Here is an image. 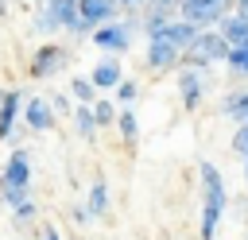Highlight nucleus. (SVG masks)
I'll return each instance as SVG.
<instances>
[{
    "mask_svg": "<svg viewBox=\"0 0 248 240\" xmlns=\"http://www.w3.org/2000/svg\"><path fill=\"white\" fill-rule=\"evenodd\" d=\"M202 240H213L217 236V225L229 209V190L221 182V170L213 163H202Z\"/></svg>",
    "mask_w": 248,
    "mask_h": 240,
    "instance_id": "nucleus-1",
    "label": "nucleus"
},
{
    "mask_svg": "<svg viewBox=\"0 0 248 240\" xmlns=\"http://www.w3.org/2000/svg\"><path fill=\"white\" fill-rule=\"evenodd\" d=\"M93 43L108 54H124L132 46V23L128 19H108V23L93 27Z\"/></svg>",
    "mask_w": 248,
    "mask_h": 240,
    "instance_id": "nucleus-2",
    "label": "nucleus"
},
{
    "mask_svg": "<svg viewBox=\"0 0 248 240\" xmlns=\"http://www.w3.org/2000/svg\"><path fill=\"white\" fill-rule=\"evenodd\" d=\"M225 12H229L225 0H182L178 4V15L190 19L194 27H217Z\"/></svg>",
    "mask_w": 248,
    "mask_h": 240,
    "instance_id": "nucleus-3",
    "label": "nucleus"
},
{
    "mask_svg": "<svg viewBox=\"0 0 248 240\" xmlns=\"http://www.w3.org/2000/svg\"><path fill=\"white\" fill-rule=\"evenodd\" d=\"M66 62H70V50H66V46L43 43V46L31 54V74H35V77H54V74L66 70Z\"/></svg>",
    "mask_w": 248,
    "mask_h": 240,
    "instance_id": "nucleus-4",
    "label": "nucleus"
},
{
    "mask_svg": "<svg viewBox=\"0 0 248 240\" xmlns=\"http://www.w3.org/2000/svg\"><path fill=\"white\" fill-rule=\"evenodd\" d=\"M190 54H198L202 62H225V54H229V39L217 31V27H202L198 31V39L190 43Z\"/></svg>",
    "mask_w": 248,
    "mask_h": 240,
    "instance_id": "nucleus-5",
    "label": "nucleus"
},
{
    "mask_svg": "<svg viewBox=\"0 0 248 240\" xmlns=\"http://www.w3.org/2000/svg\"><path fill=\"white\" fill-rule=\"evenodd\" d=\"M143 58H147L151 70H178V62H182V46H174L167 35H151Z\"/></svg>",
    "mask_w": 248,
    "mask_h": 240,
    "instance_id": "nucleus-6",
    "label": "nucleus"
},
{
    "mask_svg": "<svg viewBox=\"0 0 248 240\" xmlns=\"http://www.w3.org/2000/svg\"><path fill=\"white\" fill-rule=\"evenodd\" d=\"M178 97L186 108H198L202 97H205V70H194V66H178Z\"/></svg>",
    "mask_w": 248,
    "mask_h": 240,
    "instance_id": "nucleus-7",
    "label": "nucleus"
},
{
    "mask_svg": "<svg viewBox=\"0 0 248 240\" xmlns=\"http://www.w3.org/2000/svg\"><path fill=\"white\" fill-rule=\"evenodd\" d=\"M54 105L46 101V97H31V101H23V124L31 128V132H46V128H54Z\"/></svg>",
    "mask_w": 248,
    "mask_h": 240,
    "instance_id": "nucleus-8",
    "label": "nucleus"
},
{
    "mask_svg": "<svg viewBox=\"0 0 248 240\" xmlns=\"http://www.w3.org/2000/svg\"><path fill=\"white\" fill-rule=\"evenodd\" d=\"M89 77H93V85H97L101 93H112V89L120 85V77H124V66H120L116 54H108V58H101V62L89 70Z\"/></svg>",
    "mask_w": 248,
    "mask_h": 240,
    "instance_id": "nucleus-9",
    "label": "nucleus"
},
{
    "mask_svg": "<svg viewBox=\"0 0 248 240\" xmlns=\"http://www.w3.org/2000/svg\"><path fill=\"white\" fill-rule=\"evenodd\" d=\"M0 182H4V186H19V190L31 186V159H27V151H12V155H8Z\"/></svg>",
    "mask_w": 248,
    "mask_h": 240,
    "instance_id": "nucleus-10",
    "label": "nucleus"
},
{
    "mask_svg": "<svg viewBox=\"0 0 248 240\" xmlns=\"http://www.w3.org/2000/svg\"><path fill=\"white\" fill-rule=\"evenodd\" d=\"M16 120H23V93L19 89H4V101H0V139L12 135Z\"/></svg>",
    "mask_w": 248,
    "mask_h": 240,
    "instance_id": "nucleus-11",
    "label": "nucleus"
},
{
    "mask_svg": "<svg viewBox=\"0 0 248 240\" xmlns=\"http://www.w3.org/2000/svg\"><path fill=\"white\" fill-rule=\"evenodd\" d=\"M217 31L229 39V46H240V43H248V15H240L236 8H229V12L221 15Z\"/></svg>",
    "mask_w": 248,
    "mask_h": 240,
    "instance_id": "nucleus-12",
    "label": "nucleus"
},
{
    "mask_svg": "<svg viewBox=\"0 0 248 240\" xmlns=\"http://www.w3.org/2000/svg\"><path fill=\"white\" fill-rule=\"evenodd\" d=\"M78 15L89 19L93 27H101V23L116 19V0H78Z\"/></svg>",
    "mask_w": 248,
    "mask_h": 240,
    "instance_id": "nucleus-13",
    "label": "nucleus"
},
{
    "mask_svg": "<svg viewBox=\"0 0 248 240\" xmlns=\"http://www.w3.org/2000/svg\"><path fill=\"white\" fill-rule=\"evenodd\" d=\"M74 128H78V135L85 139V143H93L97 139V132H101V124H97V116H93V105H74Z\"/></svg>",
    "mask_w": 248,
    "mask_h": 240,
    "instance_id": "nucleus-14",
    "label": "nucleus"
},
{
    "mask_svg": "<svg viewBox=\"0 0 248 240\" xmlns=\"http://www.w3.org/2000/svg\"><path fill=\"white\" fill-rule=\"evenodd\" d=\"M198 31H202V27H194L190 19H182V15H178V19H170V23H167V31H163V35H167V39H170L174 46L190 50V43L198 39Z\"/></svg>",
    "mask_w": 248,
    "mask_h": 240,
    "instance_id": "nucleus-15",
    "label": "nucleus"
},
{
    "mask_svg": "<svg viewBox=\"0 0 248 240\" xmlns=\"http://www.w3.org/2000/svg\"><path fill=\"white\" fill-rule=\"evenodd\" d=\"M70 97H74L78 105H93V101L101 97V89H97L93 77L85 74V77H74V81H70Z\"/></svg>",
    "mask_w": 248,
    "mask_h": 240,
    "instance_id": "nucleus-16",
    "label": "nucleus"
},
{
    "mask_svg": "<svg viewBox=\"0 0 248 240\" xmlns=\"http://www.w3.org/2000/svg\"><path fill=\"white\" fill-rule=\"evenodd\" d=\"M116 128H120L124 143H136V135H140V116H136V108H132V105H124V108L116 112Z\"/></svg>",
    "mask_w": 248,
    "mask_h": 240,
    "instance_id": "nucleus-17",
    "label": "nucleus"
},
{
    "mask_svg": "<svg viewBox=\"0 0 248 240\" xmlns=\"http://www.w3.org/2000/svg\"><path fill=\"white\" fill-rule=\"evenodd\" d=\"M221 112H225V116H232V120H248V89L229 93V97L221 101Z\"/></svg>",
    "mask_w": 248,
    "mask_h": 240,
    "instance_id": "nucleus-18",
    "label": "nucleus"
},
{
    "mask_svg": "<svg viewBox=\"0 0 248 240\" xmlns=\"http://www.w3.org/2000/svg\"><path fill=\"white\" fill-rule=\"evenodd\" d=\"M85 205H89V213H93V217H105V213H108V186H105V182H93V186H89Z\"/></svg>",
    "mask_w": 248,
    "mask_h": 240,
    "instance_id": "nucleus-19",
    "label": "nucleus"
},
{
    "mask_svg": "<svg viewBox=\"0 0 248 240\" xmlns=\"http://www.w3.org/2000/svg\"><path fill=\"white\" fill-rule=\"evenodd\" d=\"M225 66H229L232 74L248 77V43H240V46H229V54H225Z\"/></svg>",
    "mask_w": 248,
    "mask_h": 240,
    "instance_id": "nucleus-20",
    "label": "nucleus"
},
{
    "mask_svg": "<svg viewBox=\"0 0 248 240\" xmlns=\"http://www.w3.org/2000/svg\"><path fill=\"white\" fill-rule=\"evenodd\" d=\"M116 112H120V108H116V105H112V101H108L105 93H101V97L93 101V116H97V124H101V128L116 124Z\"/></svg>",
    "mask_w": 248,
    "mask_h": 240,
    "instance_id": "nucleus-21",
    "label": "nucleus"
},
{
    "mask_svg": "<svg viewBox=\"0 0 248 240\" xmlns=\"http://www.w3.org/2000/svg\"><path fill=\"white\" fill-rule=\"evenodd\" d=\"M112 93H116V101H120V105H132V101L140 97V81H128V77H120V85H116Z\"/></svg>",
    "mask_w": 248,
    "mask_h": 240,
    "instance_id": "nucleus-22",
    "label": "nucleus"
},
{
    "mask_svg": "<svg viewBox=\"0 0 248 240\" xmlns=\"http://www.w3.org/2000/svg\"><path fill=\"white\" fill-rule=\"evenodd\" d=\"M232 151L240 159H248V120H240V128L232 132Z\"/></svg>",
    "mask_w": 248,
    "mask_h": 240,
    "instance_id": "nucleus-23",
    "label": "nucleus"
},
{
    "mask_svg": "<svg viewBox=\"0 0 248 240\" xmlns=\"http://www.w3.org/2000/svg\"><path fill=\"white\" fill-rule=\"evenodd\" d=\"M58 27H62V23H58V19L50 15V8H43V12L35 15V31H43V35H50V31H58Z\"/></svg>",
    "mask_w": 248,
    "mask_h": 240,
    "instance_id": "nucleus-24",
    "label": "nucleus"
},
{
    "mask_svg": "<svg viewBox=\"0 0 248 240\" xmlns=\"http://www.w3.org/2000/svg\"><path fill=\"white\" fill-rule=\"evenodd\" d=\"M0 197H4V205L12 209V205H19V201L27 197V190H19V186H4V182H0Z\"/></svg>",
    "mask_w": 248,
    "mask_h": 240,
    "instance_id": "nucleus-25",
    "label": "nucleus"
},
{
    "mask_svg": "<svg viewBox=\"0 0 248 240\" xmlns=\"http://www.w3.org/2000/svg\"><path fill=\"white\" fill-rule=\"evenodd\" d=\"M12 217H16L19 225H23V221H31V217H35V201H31V197H23L19 205H12Z\"/></svg>",
    "mask_w": 248,
    "mask_h": 240,
    "instance_id": "nucleus-26",
    "label": "nucleus"
},
{
    "mask_svg": "<svg viewBox=\"0 0 248 240\" xmlns=\"http://www.w3.org/2000/svg\"><path fill=\"white\" fill-rule=\"evenodd\" d=\"M50 105H54V112H74V105H78V101H74V97H66V93H54V97H50Z\"/></svg>",
    "mask_w": 248,
    "mask_h": 240,
    "instance_id": "nucleus-27",
    "label": "nucleus"
},
{
    "mask_svg": "<svg viewBox=\"0 0 248 240\" xmlns=\"http://www.w3.org/2000/svg\"><path fill=\"white\" fill-rule=\"evenodd\" d=\"M70 217H74V225H85V221H93L89 205H74V209H70Z\"/></svg>",
    "mask_w": 248,
    "mask_h": 240,
    "instance_id": "nucleus-28",
    "label": "nucleus"
},
{
    "mask_svg": "<svg viewBox=\"0 0 248 240\" xmlns=\"http://www.w3.org/2000/svg\"><path fill=\"white\" fill-rule=\"evenodd\" d=\"M39 240H62V236H58V228H43V232H39Z\"/></svg>",
    "mask_w": 248,
    "mask_h": 240,
    "instance_id": "nucleus-29",
    "label": "nucleus"
},
{
    "mask_svg": "<svg viewBox=\"0 0 248 240\" xmlns=\"http://www.w3.org/2000/svg\"><path fill=\"white\" fill-rule=\"evenodd\" d=\"M232 8H236V12H240V15H248V0H236V4H232Z\"/></svg>",
    "mask_w": 248,
    "mask_h": 240,
    "instance_id": "nucleus-30",
    "label": "nucleus"
},
{
    "mask_svg": "<svg viewBox=\"0 0 248 240\" xmlns=\"http://www.w3.org/2000/svg\"><path fill=\"white\" fill-rule=\"evenodd\" d=\"M116 4H124V8H140V4H147V0H116Z\"/></svg>",
    "mask_w": 248,
    "mask_h": 240,
    "instance_id": "nucleus-31",
    "label": "nucleus"
},
{
    "mask_svg": "<svg viewBox=\"0 0 248 240\" xmlns=\"http://www.w3.org/2000/svg\"><path fill=\"white\" fill-rule=\"evenodd\" d=\"M244 182H248V159H244Z\"/></svg>",
    "mask_w": 248,
    "mask_h": 240,
    "instance_id": "nucleus-32",
    "label": "nucleus"
},
{
    "mask_svg": "<svg viewBox=\"0 0 248 240\" xmlns=\"http://www.w3.org/2000/svg\"><path fill=\"white\" fill-rule=\"evenodd\" d=\"M225 4H229V8H232V4H236V0H225Z\"/></svg>",
    "mask_w": 248,
    "mask_h": 240,
    "instance_id": "nucleus-33",
    "label": "nucleus"
},
{
    "mask_svg": "<svg viewBox=\"0 0 248 240\" xmlns=\"http://www.w3.org/2000/svg\"><path fill=\"white\" fill-rule=\"evenodd\" d=\"M0 101H4V89H0Z\"/></svg>",
    "mask_w": 248,
    "mask_h": 240,
    "instance_id": "nucleus-34",
    "label": "nucleus"
}]
</instances>
